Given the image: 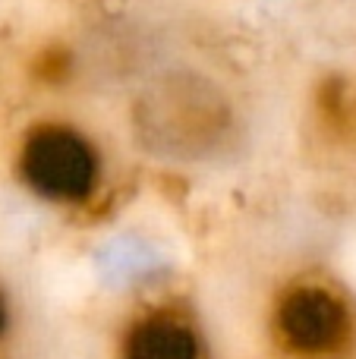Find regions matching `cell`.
Returning <instances> with one entry per match:
<instances>
[{"label": "cell", "instance_id": "obj_4", "mask_svg": "<svg viewBox=\"0 0 356 359\" xmlns=\"http://www.w3.org/2000/svg\"><path fill=\"white\" fill-rule=\"evenodd\" d=\"M208 334L189 306L149 303L123 322L117 359H208Z\"/></svg>", "mask_w": 356, "mask_h": 359}, {"label": "cell", "instance_id": "obj_5", "mask_svg": "<svg viewBox=\"0 0 356 359\" xmlns=\"http://www.w3.org/2000/svg\"><path fill=\"white\" fill-rule=\"evenodd\" d=\"M10 331H13V299H10L6 284L0 280V344L10 337Z\"/></svg>", "mask_w": 356, "mask_h": 359}, {"label": "cell", "instance_id": "obj_2", "mask_svg": "<svg viewBox=\"0 0 356 359\" xmlns=\"http://www.w3.org/2000/svg\"><path fill=\"white\" fill-rule=\"evenodd\" d=\"M16 180L48 208L79 211L101 196L107 161L101 145L73 120L44 117L22 130L13 155Z\"/></svg>", "mask_w": 356, "mask_h": 359}, {"label": "cell", "instance_id": "obj_1", "mask_svg": "<svg viewBox=\"0 0 356 359\" xmlns=\"http://www.w3.org/2000/svg\"><path fill=\"white\" fill-rule=\"evenodd\" d=\"M136 136L151 155L208 161L237 133V111L224 88L196 69H170L145 86L132 107Z\"/></svg>", "mask_w": 356, "mask_h": 359}, {"label": "cell", "instance_id": "obj_3", "mask_svg": "<svg viewBox=\"0 0 356 359\" xmlns=\"http://www.w3.org/2000/svg\"><path fill=\"white\" fill-rule=\"evenodd\" d=\"M353 309L338 287L290 278L268 306V337L284 359H341L353 344Z\"/></svg>", "mask_w": 356, "mask_h": 359}]
</instances>
